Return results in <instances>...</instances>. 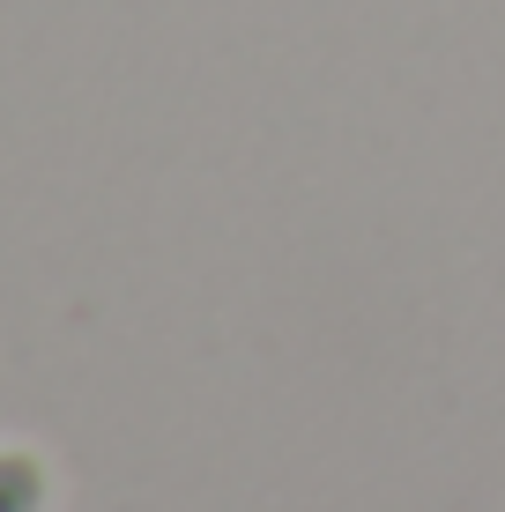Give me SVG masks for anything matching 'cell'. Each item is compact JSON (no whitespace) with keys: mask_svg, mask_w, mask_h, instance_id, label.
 Instances as JSON below:
<instances>
[{"mask_svg":"<svg viewBox=\"0 0 505 512\" xmlns=\"http://www.w3.org/2000/svg\"><path fill=\"white\" fill-rule=\"evenodd\" d=\"M52 505V468L30 446H0V512H45Z\"/></svg>","mask_w":505,"mask_h":512,"instance_id":"6da1fadb","label":"cell"}]
</instances>
